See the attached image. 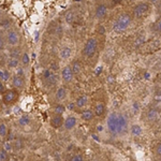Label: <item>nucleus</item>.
Returning a JSON list of instances; mask_svg holds the SVG:
<instances>
[{"instance_id": "a878e982", "label": "nucleus", "mask_w": 161, "mask_h": 161, "mask_svg": "<svg viewBox=\"0 0 161 161\" xmlns=\"http://www.w3.org/2000/svg\"><path fill=\"white\" fill-rule=\"evenodd\" d=\"M151 29H154V31H156V32H161V17H159L158 19L153 24Z\"/></svg>"}, {"instance_id": "473e14b6", "label": "nucleus", "mask_w": 161, "mask_h": 161, "mask_svg": "<svg viewBox=\"0 0 161 161\" xmlns=\"http://www.w3.org/2000/svg\"><path fill=\"white\" fill-rule=\"evenodd\" d=\"M53 74H54V73L49 69H45V70H44V72H43V76H44V79H45L46 81H47V79H49Z\"/></svg>"}, {"instance_id": "72a5a7b5", "label": "nucleus", "mask_w": 161, "mask_h": 161, "mask_svg": "<svg viewBox=\"0 0 161 161\" xmlns=\"http://www.w3.org/2000/svg\"><path fill=\"white\" fill-rule=\"evenodd\" d=\"M57 77H58V76H57V74H55V73H54V74L52 75L49 79H47V82H49L51 85H55V84H56V82H57Z\"/></svg>"}, {"instance_id": "79ce46f5", "label": "nucleus", "mask_w": 161, "mask_h": 161, "mask_svg": "<svg viewBox=\"0 0 161 161\" xmlns=\"http://www.w3.org/2000/svg\"><path fill=\"white\" fill-rule=\"evenodd\" d=\"M102 130H103V127H102V126H98V127H97V131H98V132H102Z\"/></svg>"}, {"instance_id": "2f4dec72", "label": "nucleus", "mask_w": 161, "mask_h": 161, "mask_svg": "<svg viewBox=\"0 0 161 161\" xmlns=\"http://www.w3.org/2000/svg\"><path fill=\"white\" fill-rule=\"evenodd\" d=\"M69 161H84V157L79 154H76V155H73Z\"/></svg>"}, {"instance_id": "dca6fc26", "label": "nucleus", "mask_w": 161, "mask_h": 161, "mask_svg": "<svg viewBox=\"0 0 161 161\" xmlns=\"http://www.w3.org/2000/svg\"><path fill=\"white\" fill-rule=\"evenodd\" d=\"M145 40H146L145 34H140V36L136 37L134 42H133V46H134L136 49H141V47L145 44Z\"/></svg>"}, {"instance_id": "f8f14e48", "label": "nucleus", "mask_w": 161, "mask_h": 161, "mask_svg": "<svg viewBox=\"0 0 161 161\" xmlns=\"http://www.w3.org/2000/svg\"><path fill=\"white\" fill-rule=\"evenodd\" d=\"M64 119L62 118L61 115H56V116H54L53 118H52L51 120V125L52 127H54L55 129H58L60 128L62 125H64Z\"/></svg>"}, {"instance_id": "9b49d317", "label": "nucleus", "mask_w": 161, "mask_h": 161, "mask_svg": "<svg viewBox=\"0 0 161 161\" xmlns=\"http://www.w3.org/2000/svg\"><path fill=\"white\" fill-rule=\"evenodd\" d=\"M77 124V119L76 117L74 116H69V117H67L64 119V126L66 130H72L73 128H75V126Z\"/></svg>"}, {"instance_id": "b1692460", "label": "nucleus", "mask_w": 161, "mask_h": 161, "mask_svg": "<svg viewBox=\"0 0 161 161\" xmlns=\"http://www.w3.org/2000/svg\"><path fill=\"white\" fill-rule=\"evenodd\" d=\"M18 64H19L18 58H10L8 61V66H9V68H11V69H17Z\"/></svg>"}, {"instance_id": "c756f323", "label": "nucleus", "mask_w": 161, "mask_h": 161, "mask_svg": "<svg viewBox=\"0 0 161 161\" xmlns=\"http://www.w3.org/2000/svg\"><path fill=\"white\" fill-rule=\"evenodd\" d=\"M29 62H30V57H29L28 53H24L23 55H22V64H23L24 66H28Z\"/></svg>"}, {"instance_id": "4c0bfd02", "label": "nucleus", "mask_w": 161, "mask_h": 161, "mask_svg": "<svg viewBox=\"0 0 161 161\" xmlns=\"http://www.w3.org/2000/svg\"><path fill=\"white\" fill-rule=\"evenodd\" d=\"M156 155L161 157V142L156 146Z\"/></svg>"}, {"instance_id": "a18cd8bd", "label": "nucleus", "mask_w": 161, "mask_h": 161, "mask_svg": "<svg viewBox=\"0 0 161 161\" xmlns=\"http://www.w3.org/2000/svg\"><path fill=\"white\" fill-rule=\"evenodd\" d=\"M11 161H16V160H11Z\"/></svg>"}, {"instance_id": "1a4fd4ad", "label": "nucleus", "mask_w": 161, "mask_h": 161, "mask_svg": "<svg viewBox=\"0 0 161 161\" xmlns=\"http://www.w3.org/2000/svg\"><path fill=\"white\" fill-rule=\"evenodd\" d=\"M7 41L10 45L15 46L19 42V36L15 30H10L7 34Z\"/></svg>"}, {"instance_id": "4468645a", "label": "nucleus", "mask_w": 161, "mask_h": 161, "mask_svg": "<svg viewBox=\"0 0 161 161\" xmlns=\"http://www.w3.org/2000/svg\"><path fill=\"white\" fill-rule=\"evenodd\" d=\"M159 115H160V112L157 110L156 107H153L147 113V119L149 121H155V120H157L159 118Z\"/></svg>"}, {"instance_id": "c03bdc74", "label": "nucleus", "mask_w": 161, "mask_h": 161, "mask_svg": "<svg viewBox=\"0 0 161 161\" xmlns=\"http://www.w3.org/2000/svg\"><path fill=\"white\" fill-rule=\"evenodd\" d=\"M0 17H1V13H0Z\"/></svg>"}, {"instance_id": "6ab92c4d", "label": "nucleus", "mask_w": 161, "mask_h": 161, "mask_svg": "<svg viewBox=\"0 0 161 161\" xmlns=\"http://www.w3.org/2000/svg\"><path fill=\"white\" fill-rule=\"evenodd\" d=\"M105 112V106L102 102H98L97 104L95 105V110H94V113H95L96 116H102Z\"/></svg>"}, {"instance_id": "f704fd0d", "label": "nucleus", "mask_w": 161, "mask_h": 161, "mask_svg": "<svg viewBox=\"0 0 161 161\" xmlns=\"http://www.w3.org/2000/svg\"><path fill=\"white\" fill-rule=\"evenodd\" d=\"M154 101L158 104H161V92H156L154 96Z\"/></svg>"}, {"instance_id": "a19ab883", "label": "nucleus", "mask_w": 161, "mask_h": 161, "mask_svg": "<svg viewBox=\"0 0 161 161\" xmlns=\"http://www.w3.org/2000/svg\"><path fill=\"white\" fill-rule=\"evenodd\" d=\"M4 91V86L1 82H0V92H3Z\"/></svg>"}, {"instance_id": "aec40b11", "label": "nucleus", "mask_w": 161, "mask_h": 161, "mask_svg": "<svg viewBox=\"0 0 161 161\" xmlns=\"http://www.w3.org/2000/svg\"><path fill=\"white\" fill-rule=\"evenodd\" d=\"M130 131L132 136H140L141 134H142V132H143V129H142V127H141L140 125H133L132 127H131Z\"/></svg>"}, {"instance_id": "20e7f679", "label": "nucleus", "mask_w": 161, "mask_h": 161, "mask_svg": "<svg viewBox=\"0 0 161 161\" xmlns=\"http://www.w3.org/2000/svg\"><path fill=\"white\" fill-rule=\"evenodd\" d=\"M149 3L147 2H140L134 5L133 8V15L136 18H143L145 17L149 12Z\"/></svg>"}, {"instance_id": "bb28decb", "label": "nucleus", "mask_w": 161, "mask_h": 161, "mask_svg": "<svg viewBox=\"0 0 161 161\" xmlns=\"http://www.w3.org/2000/svg\"><path fill=\"white\" fill-rule=\"evenodd\" d=\"M8 134V127L3 123L0 124V138H4Z\"/></svg>"}, {"instance_id": "49530a36", "label": "nucleus", "mask_w": 161, "mask_h": 161, "mask_svg": "<svg viewBox=\"0 0 161 161\" xmlns=\"http://www.w3.org/2000/svg\"><path fill=\"white\" fill-rule=\"evenodd\" d=\"M159 161H161V158H160V160H159Z\"/></svg>"}, {"instance_id": "cd10ccee", "label": "nucleus", "mask_w": 161, "mask_h": 161, "mask_svg": "<svg viewBox=\"0 0 161 161\" xmlns=\"http://www.w3.org/2000/svg\"><path fill=\"white\" fill-rule=\"evenodd\" d=\"M0 161H9V151L5 149H0Z\"/></svg>"}, {"instance_id": "7ed1b4c3", "label": "nucleus", "mask_w": 161, "mask_h": 161, "mask_svg": "<svg viewBox=\"0 0 161 161\" xmlns=\"http://www.w3.org/2000/svg\"><path fill=\"white\" fill-rule=\"evenodd\" d=\"M98 47V42L95 38H89L86 41L84 49H83V55L87 58H90L95 55L96 51H97Z\"/></svg>"}, {"instance_id": "f3484780", "label": "nucleus", "mask_w": 161, "mask_h": 161, "mask_svg": "<svg viewBox=\"0 0 161 161\" xmlns=\"http://www.w3.org/2000/svg\"><path fill=\"white\" fill-rule=\"evenodd\" d=\"M87 103H88V97H87L86 95L79 96V97L76 99V101H75V105H76L77 107H79V109L86 106Z\"/></svg>"}, {"instance_id": "ea45409f", "label": "nucleus", "mask_w": 161, "mask_h": 161, "mask_svg": "<svg viewBox=\"0 0 161 161\" xmlns=\"http://www.w3.org/2000/svg\"><path fill=\"white\" fill-rule=\"evenodd\" d=\"M3 49V40H2V37L0 34V51Z\"/></svg>"}, {"instance_id": "ddd939ff", "label": "nucleus", "mask_w": 161, "mask_h": 161, "mask_svg": "<svg viewBox=\"0 0 161 161\" xmlns=\"http://www.w3.org/2000/svg\"><path fill=\"white\" fill-rule=\"evenodd\" d=\"M12 85L14 88H16V89H21V88H23L24 85H25L24 77H19V76H17V75H14L12 79Z\"/></svg>"}, {"instance_id": "412c9836", "label": "nucleus", "mask_w": 161, "mask_h": 161, "mask_svg": "<svg viewBox=\"0 0 161 161\" xmlns=\"http://www.w3.org/2000/svg\"><path fill=\"white\" fill-rule=\"evenodd\" d=\"M71 49L70 47H68V46H66V47H64V49L60 51V57H61L62 59H69L70 56H71Z\"/></svg>"}, {"instance_id": "c85d7f7f", "label": "nucleus", "mask_w": 161, "mask_h": 161, "mask_svg": "<svg viewBox=\"0 0 161 161\" xmlns=\"http://www.w3.org/2000/svg\"><path fill=\"white\" fill-rule=\"evenodd\" d=\"M74 18H75V14L72 12V11H69V12L66 14V17H64V19H66V22L68 24H71L72 22L74 21Z\"/></svg>"}, {"instance_id": "e433bc0d", "label": "nucleus", "mask_w": 161, "mask_h": 161, "mask_svg": "<svg viewBox=\"0 0 161 161\" xmlns=\"http://www.w3.org/2000/svg\"><path fill=\"white\" fill-rule=\"evenodd\" d=\"M58 64H56V62H52L51 64V66H49V70H51L52 72H55V71H57V70H58Z\"/></svg>"}, {"instance_id": "37998d69", "label": "nucleus", "mask_w": 161, "mask_h": 161, "mask_svg": "<svg viewBox=\"0 0 161 161\" xmlns=\"http://www.w3.org/2000/svg\"><path fill=\"white\" fill-rule=\"evenodd\" d=\"M0 148H1V139H0Z\"/></svg>"}, {"instance_id": "423d86ee", "label": "nucleus", "mask_w": 161, "mask_h": 161, "mask_svg": "<svg viewBox=\"0 0 161 161\" xmlns=\"http://www.w3.org/2000/svg\"><path fill=\"white\" fill-rule=\"evenodd\" d=\"M18 98V92L14 89L7 90L2 96V101L4 104H11V103L15 102Z\"/></svg>"}, {"instance_id": "7c9ffc66", "label": "nucleus", "mask_w": 161, "mask_h": 161, "mask_svg": "<svg viewBox=\"0 0 161 161\" xmlns=\"http://www.w3.org/2000/svg\"><path fill=\"white\" fill-rule=\"evenodd\" d=\"M9 79H10V73H9L7 70L0 71V79H2V81H9Z\"/></svg>"}, {"instance_id": "2eb2a0df", "label": "nucleus", "mask_w": 161, "mask_h": 161, "mask_svg": "<svg viewBox=\"0 0 161 161\" xmlns=\"http://www.w3.org/2000/svg\"><path fill=\"white\" fill-rule=\"evenodd\" d=\"M81 117L85 121H90V120H92L94 117H95V113H94L92 110H85L81 114Z\"/></svg>"}, {"instance_id": "6e6552de", "label": "nucleus", "mask_w": 161, "mask_h": 161, "mask_svg": "<svg viewBox=\"0 0 161 161\" xmlns=\"http://www.w3.org/2000/svg\"><path fill=\"white\" fill-rule=\"evenodd\" d=\"M73 72L71 70V67L66 66L64 67V69L61 70V79L64 83H70L73 79Z\"/></svg>"}, {"instance_id": "a211bd4d", "label": "nucleus", "mask_w": 161, "mask_h": 161, "mask_svg": "<svg viewBox=\"0 0 161 161\" xmlns=\"http://www.w3.org/2000/svg\"><path fill=\"white\" fill-rule=\"evenodd\" d=\"M67 95H68V92H67L66 88L64 87H59L56 91V99L58 101H62L67 98Z\"/></svg>"}, {"instance_id": "5701e85b", "label": "nucleus", "mask_w": 161, "mask_h": 161, "mask_svg": "<svg viewBox=\"0 0 161 161\" xmlns=\"http://www.w3.org/2000/svg\"><path fill=\"white\" fill-rule=\"evenodd\" d=\"M30 117L28 115H22L18 119V124L22 126V127H26V126H28L30 124Z\"/></svg>"}, {"instance_id": "0eeeda50", "label": "nucleus", "mask_w": 161, "mask_h": 161, "mask_svg": "<svg viewBox=\"0 0 161 161\" xmlns=\"http://www.w3.org/2000/svg\"><path fill=\"white\" fill-rule=\"evenodd\" d=\"M161 47V41L160 40H154V41L149 42L148 44H144L142 46V51L145 53H154V52L158 51Z\"/></svg>"}, {"instance_id": "58836bf2", "label": "nucleus", "mask_w": 161, "mask_h": 161, "mask_svg": "<svg viewBox=\"0 0 161 161\" xmlns=\"http://www.w3.org/2000/svg\"><path fill=\"white\" fill-rule=\"evenodd\" d=\"M3 146H4V147H3V149H5V151H10V149H11V144H10V142H8V143H5Z\"/></svg>"}, {"instance_id": "4be33fe9", "label": "nucleus", "mask_w": 161, "mask_h": 161, "mask_svg": "<svg viewBox=\"0 0 161 161\" xmlns=\"http://www.w3.org/2000/svg\"><path fill=\"white\" fill-rule=\"evenodd\" d=\"M71 70L72 72H73V74H79V72H81V70H82V66H81V64H79V61H77V60H75V61L72 62V66H71Z\"/></svg>"}, {"instance_id": "c9c22d12", "label": "nucleus", "mask_w": 161, "mask_h": 161, "mask_svg": "<svg viewBox=\"0 0 161 161\" xmlns=\"http://www.w3.org/2000/svg\"><path fill=\"white\" fill-rule=\"evenodd\" d=\"M16 75L19 77H24L25 76V71H24L23 68H21V67H18L17 69H16Z\"/></svg>"}, {"instance_id": "39448f33", "label": "nucleus", "mask_w": 161, "mask_h": 161, "mask_svg": "<svg viewBox=\"0 0 161 161\" xmlns=\"http://www.w3.org/2000/svg\"><path fill=\"white\" fill-rule=\"evenodd\" d=\"M127 130H128V117L123 113H118V134H123Z\"/></svg>"}, {"instance_id": "9d476101", "label": "nucleus", "mask_w": 161, "mask_h": 161, "mask_svg": "<svg viewBox=\"0 0 161 161\" xmlns=\"http://www.w3.org/2000/svg\"><path fill=\"white\" fill-rule=\"evenodd\" d=\"M107 13V7L104 4V3H99L97 5V8H96V11H95V15L98 19H101L103 18L105 15H106Z\"/></svg>"}, {"instance_id": "f03ea898", "label": "nucleus", "mask_w": 161, "mask_h": 161, "mask_svg": "<svg viewBox=\"0 0 161 161\" xmlns=\"http://www.w3.org/2000/svg\"><path fill=\"white\" fill-rule=\"evenodd\" d=\"M107 129L113 136H119L118 134V113L112 112L107 117Z\"/></svg>"}, {"instance_id": "f257e3e1", "label": "nucleus", "mask_w": 161, "mask_h": 161, "mask_svg": "<svg viewBox=\"0 0 161 161\" xmlns=\"http://www.w3.org/2000/svg\"><path fill=\"white\" fill-rule=\"evenodd\" d=\"M132 18H131L129 13H121L117 16V18L115 19L114 24H113V29L116 33H123L124 31H126L128 29V27L130 26Z\"/></svg>"}, {"instance_id": "393cba45", "label": "nucleus", "mask_w": 161, "mask_h": 161, "mask_svg": "<svg viewBox=\"0 0 161 161\" xmlns=\"http://www.w3.org/2000/svg\"><path fill=\"white\" fill-rule=\"evenodd\" d=\"M64 110H66V107L61 104H57L56 106L54 107V113L56 114V115H62L64 113Z\"/></svg>"}]
</instances>
